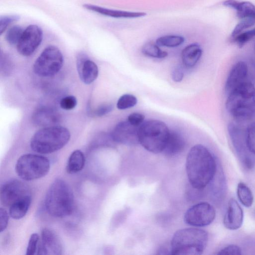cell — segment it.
<instances>
[{"label":"cell","instance_id":"cell-20","mask_svg":"<svg viewBox=\"0 0 255 255\" xmlns=\"http://www.w3.org/2000/svg\"><path fill=\"white\" fill-rule=\"evenodd\" d=\"M185 146V141L181 133L176 130H170L163 151L168 156H173L181 152Z\"/></svg>","mask_w":255,"mask_h":255},{"label":"cell","instance_id":"cell-29","mask_svg":"<svg viewBox=\"0 0 255 255\" xmlns=\"http://www.w3.org/2000/svg\"><path fill=\"white\" fill-rule=\"evenodd\" d=\"M136 98L131 94H124L118 100L117 107L119 110H125L134 107L137 103Z\"/></svg>","mask_w":255,"mask_h":255},{"label":"cell","instance_id":"cell-39","mask_svg":"<svg viewBox=\"0 0 255 255\" xmlns=\"http://www.w3.org/2000/svg\"><path fill=\"white\" fill-rule=\"evenodd\" d=\"M172 78L173 80L176 82H181L184 77L183 70L180 66H177L172 70Z\"/></svg>","mask_w":255,"mask_h":255},{"label":"cell","instance_id":"cell-14","mask_svg":"<svg viewBox=\"0 0 255 255\" xmlns=\"http://www.w3.org/2000/svg\"><path fill=\"white\" fill-rule=\"evenodd\" d=\"M243 220L244 212L242 208L236 200L231 199L224 217V226L229 230H236L242 226Z\"/></svg>","mask_w":255,"mask_h":255},{"label":"cell","instance_id":"cell-2","mask_svg":"<svg viewBox=\"0 0 255 255\" xmlns=\"http://www.w3.org/2000/svg\"><path fill=\"white\" fill-rule=\"evenodd\" d=\"M208 241L207 232L196 228L181 229L175 232L170 243L171 254L199 255L204 251Z\"/></svg>","mask_w":255,"mask_h":255},{"label":"cell","instance_id":"cell-33","mask_svg":"<svg viewBox=\"0 0 255 255\" xmlns=\"http://www.w3.org/2000/svg\"><path fill=\"white\" fill-rule=\"evenodd\" d=\"M39 242V236L36 233L32 234L29 240L26 250V255H33L37 252Z\"/></svg>","mask_w":255,"mask_h":255},{"label":"cell","instance_id":"cell-12","mask_svg":"<svg viewBox=\"0 0 255 255\" xmlns=\"http://www.w3.org/2000/svg\"><path fill=\"white\" fill-rule=\"evenodd\" d=\"M138 127L131 125L128 121L118 123L111 135L115 142L133 145L139 143L138 136Z\"/></svg>","mask_w":255,"mask_h":255},{"label":"cell","instance_id":"cell-7","mask_svg":"<svg viewBox=\"0 0 255 255\" xmlns=\"http://www.w3.org/2000/svg\"><path fill=\"white\" fill-rule=\"evenodd\" d=\"M50 169V161L43 156L25 154L18 159L15 165L17 175L26 181H31L45 176Z\"/></svg>","mask_w":255,"mask_h":255},{"label":"cell","instance_id":"cell-5","mask_svg":"<svg viewBox=\"0 0 255 255\" xmlns=\"http://www.w3.org/2000/svg\"><path fill=\"white\" fill-rule=\"evenodd\" d=\"M70 133L61 126L45 127L36 131L30 140L31 148L40 154H49L63 148L69 141Z\"/></svg>","mask_w":255,"mask_h":255},{"label":"cell","instance_id":"cell-35","mask_svg":"<svg viewBox=\"0 0 255 255\" xmlns=\"http://www.w3.org/2000/svg\"><path fill=\"white\" fill-rule=\"evenodd\" d=\"M242 254L241 248L235 245H229L218 252L219 255H240Z\"/></svg>","mask_w":255,"mask_h":255},{"label":"cell","instance_id":"cell-24","mask_svg":"<svg viewBox=\"0 0 255 255\" xmlns=\"http://www.w3.org/2000/svg\"><path fill=\"white\" fill-rule=\"evenodd\" d=\"M237 195L240 202L245 207H251L254 202V196L251 190L244 183H239L237 187Z\"/></svg>","mask_w":255,"mask_h":255},{"label":"cell","instance_id":"cell-16","mask_svg":"<svg viewBox=\"0 0 255 255\" xmlns=\"http://www.w3.org/2000/svg\"><path fill=\"white\" fill-rule=\"evenodd\" d=\"M248 68L246 63L239 61L232 68L228 76L225 84L227 94L245 82L248 76Z\"/></svg>","mask_w":255,"mask_h":255},{"label":"cell","instance_id":"cell-10","mask_svg":"<svg viewBox=\"0 0 255 255\" xmlns=\"http://www.w3.org/2000/svg\"><path fill=\"white\" fill-rule=\"evenodd\" d=\"M42 38L43 32L40 27L35 24L29 25L24 29L16 45L18 53L24 56L31 55L40 45Z\"/></svg>","mask_w":255,"mask_h":255},{"label":"cell","instance_id":"cell-21","mask_svg":"<svg viewBox=\"0 0 255 255\" xmlns=\"http://www.w3.org/2000/svg\"><path fill=\"white\" fill-rule=\"evenodd\" d=\"M202 50L197 43H192L186 46L182 51L181 59L185 67H193L200 59Z\"/></svg>","mask_w":255,"mask_h":255},{"label":"cell","instance_id":"cell-23","mask_svg":"<svg viewBox=\"0 0 255 255\" xmlns=\"http://www.w3.org/2000/svg\"><path fill=\"white\" fill-rule=\"evenodd\" d=\"M85 163L83 153L80 150L74 151L68 158L66 171L68 173L74 174L83 169Z\"/></svg>","mask_w":255,"mask_h":255},{"label":"cell","instance_id":"cell-6","mask_svg":"<svg viewBox=\"0 0 255 255\" xmlns=\"http://www.w3.org/2000/svg\"><path fill=\"white\" fill-rule=\"evenodd\" d=\"M169 131L166 125L162 121H146L138 127L139 143L149 152L160 153L164 149Z\"/></svg>","mask_w":255,"mask_h":255},{"label":"cell","instance_id":"cell-34","mask_svg":"<svg viewBox=\"0 0 255 255\" xmlns=\"http://www.w3.org/2000/svg\"><path fill=\"white\" fill-rule=\"evenodd\" d=\"M77 105V99L73 96H68L63 98L60 101V106L62 109L71 110Z\"/></svg>","mask_w":255,"mask_h":255},{"label":"cell","instance_id":"cell-4","mask_svg":"<svg viewBox=\"0 0 255 255\" xmlns=\"http://www.w3.org/2000/svg\"><path fill=\"white\" fill-rule=\"evenodd\" d=\"M226 107L228 112L239 119H246L255 114V87L245 82L229 93Z\"/></svg>","mask_w":255,"mask_h":255},{"label":"cell","instance_id":"cell-30","mask_svg":"<svg viewBox=\"0 0 255 255\" xmlns=\"http://www.w3.org/2000/svg\"><path fill=\"white\" fill-rule=\"evenodd\" d=\"M255 36V28L245 32H242L232 37V40L239 47H243L246 43Z\"/></svg>","mask_w":255,"mask_h":255},{"label":"cell","instance_id":"cell-18","mask_svg":"<svg viewBox=\"0 0 255 255\" xmlns=\"http://www.w3.org/2000/svg\"><path fill=\"white\" fill-rule=\"evenodd\" d=\"M83 6L89 10L114 18H136L145 16L143 12H133L112 9L91 4H85Z\"/></svg>","mask_w":255,"mask_h":255},{"label":"cell","instance_id":"cell-27","mask_svg":"<svg viewBox=\"0 0 255 255\" xmlns=\"http://www.w3.org/2000/svg\"><path fill=\"white\" fill-rule=\"evenodd\" d=\"M24 29L20 26L14 25L10 27L5 35V39L10 45H17L18 43Z\"/></svg>","mask_w":255,"mask_h":255},{"label":"cell","instance_id":"cell-8","mask_svg":"<svg viewBox=\"0 0 255 255\" xmlns=\"http://www.w3.org/2000/svg\"><path fill=\"white\" fill-rule=\"evenodd\" d=\"M63 57L61 51L57 47H46L35 60L33 71L38 76L49 77L56 75L61 69Z\"/></svg>","mask_w":255,"mask_h":255},{"label":"cell","instance_id":"cell-19","mask_svg":"<svg viewBox=\"0 0 255 255\" xmlns=\"http://www.w3.org/2000/svg\"><path fill=\"white\" fill-rule=\"evenodd\" d=\"M223 4L236 10L237 16L240 20L255 17V5L249 1L225 0Z\"/></svg>","mask_w":255,"mask_h":255},{"label":"cell","instance_id":"cell-40","mask_svg":"<svg viewBox=\"0 0 255 255\" xmlns=\"http://www.w3.org/2000/svg\"></svg>","mask_w":255,"mask_h":255},{"label":"cell","instance_id":"cell-11","mask_svg":"<svg viewBox=\"0 0 255 255\" xmlns=\"http://www.w3.org/2000/svg\"><path fill=\"white\" fill-rule=\"evenodd\" d=\"M28 195L29 190L25 184L16 179L11 180L1 187L0 202L4 206L10 207L17 200Z\"/></svg>","mask_w":255,"mask_h":255},{"label":"cell","instance_id":"cell-38","mask_svg":"<svg viewBox=\"0 0 255 255\" xmlns=\"http://www.w3.org/2000/svg\"><path fill=\"white\" fill-rule=\"evenodd\" d=\"M113 106L111 104H105L98 108L94 114L98 117L104 116L113 110Z\"/></svg>","mask_w":255,"mask_h":255},{"label":"cell","instance_id":"cell-32","mask_svg":"<svg viewBox=\"0 0 255 255\" xmlns=\"http://www.w3.org/2000/svg\"><path fill=\"white\" fill-rule=\"evenodd\" d=\"M19 16L16 15L1 16L0 17V34L1 35L11 23L18 20Z\"/></svg>","mask_w":255,"mask_h":255},{"label":"cell","instance_id":"cell-36","mask_svg":"<svg viewBox=\"0 0 255 255\" xmlns=\"http://www.w3.org/2000/svg\"><path fill=\"white\" fill-rule=\"evenodd\" d=\"M144 116L138 113H133L128 118V121L132 125L139 127L143 123Z\"/></svg>","mask_w":255,"mask_h":255},{"label":"cell","instance_id":"cell-31","mask_svg":"<svg viewBox=\"0 0 255 255\" xmlns=\"http://www.w3.org/2000/svg\"><path fill=\"white\" fill-rule=\"evenodd\" d=\"M255 24V17L241 19L233 29L231 33V37L236 36L246 29L252 27Z\"/></svg>","mask_w":255,"mask_h":255},{"label":"cell","instance_id":"cell-26","mask_svg":"<svg viewBox=\"0 0 255 255\" xmlns=\"http://www.w3.org/2000/svg\"><path fill=\"white\" fill-rule=\"evenodd\" d=\"M141 52L145 56L156 58H163L168 55L167 52L161 50L156 43L152 42L145 43L141 48Z\"/></svg>","mask_w":255,"mask_h":255},{"label":"cell","instance_id":"cell-17","mask_svg":"<svg viewBox=\"0 0 255 255\" xmlns=\"http://www.w3.org/2000/svg\"><path fill=\"white\" fill-rule=\"evenodd\" d=\"M32 119L37 126L48 127L56 126L60 121V116L55 110L42 107L37 109L33 113Z\"/></svg>","mask_w":255,"mask_h":255},{"label":"cell","instance_id":"cell-13","mask_svg":"<svg viewBox=\"0 0 255 255\" xmlns=\"http://www.w3.org/2000/svg\"><path fill=\"white\" fill-rule=\"evenodd\" d=\"M62 254V246L56 233L48 228H44L41 234L37 254L40 255H60Z\"/></svg>","mask_w":255,"mask_h":255},{"label":"cell","instance_id":"cell-22","mask_svg":"<svg viewBox=\"0 0 255 255\" xmlns=\"http://www.w3.org/2000/svg\"><path fill=\"white\" fill-rule=\"evenodd\" d=\"M30 195H27L12 204L9 209V215L14 219L23 218L27 213L31 204Z\"/></svg>","mask_w":255,"mask_h":255},{"label":"cell","instance_id":"cell-9","mask_svg":"<svg viewBox=\"0 0 255 255\" xmlns=\"http://www.w3.org/2000/svg\"><path fill=\"white\" fill-rule=\"evenodd\" d=\"M216 217L214 207L207 202H200L196 204L186 211L184 222L190 226L201 227L211 224Z\"/></svg>","mask_w":255,"mask_h":255},{"label":"cell","instance_id":"cell-25","mask_svg":"<svg viewBox=\"0 0 255 255\" xmlns=\"http://www.w3.org/2000/svg\"><path fill=\"white\" fill-rule=\"evenodd\" d=\"M184 41V38L181 35H166L158 37L156 43L160 46L175 47L183 44Z\"/></svg>","mask_w":255,"mask_h":255},{"label":"cell","instance_id":"cell-3","mask_svg":"<svg viewBox=\"0 0 255 255\" xmlns=\"http://www.w3.org/2000/svg\"><path fill=\"white\" fill-rule=\"evenodd\" d=\"M45 207L52 216L62 218L70 215L74 207V195L63 180H55L49 187L45 198Z\"/></svg>","mask_w":255,"mask_h":255},{"label":"cell","instance_id":"cell-28","mask_svg":"<svg viewBox=\"0 0 255 255\" xmlns=\"http://www.w3.org/2000/svg\"><path fill=\"white\" fill-rule=\"evenodd\" d=\"M245 138L248 149L255 154V122L251 124L247 128Z\"/></svg>","mask_w":255,"mask_h":255},{"label":"cell","instance_id":"cell-37","mask_svg":"<svg viewBox=\"0 0 255 255\" xmlns=\"http://www.w3.org/2000/svg\"><path fill=\"white\" fill-rule=\"evenodd\" d=\"M9 215L7 211L2 208L0 209V232H2L6 228Z\"/></svg>","mask_w":255,"mask_h":255},{"label":"cell","instance_id":"cell-15","mask_svg":"<svg viewBox=\"0 0 255 255\" xmlns=\"http://www.w3.org/2000/svg\"><path fill=\"white\" fill-rule=\"evenodd\" d=\"M77 67L80 78L86 84L93 82L98 76L97 65L83 54L77 58Z\"/></svg>","mask_w":255,"mask_h":255},{"label":"cell","instance_id":"cell-1","mask_svg":"<svg viewBox=\"0 0 255 255\" xmlns=\"http://www.w3.org/2000/svg\"><path fill=\"white\" fill-rule=\"evenodd\" d=\"M185 168L191 187L201 190L213 179L216 171V163L214 156L206 147L196 144L188 153Z\"/></svg>","mask_w":255,"mask_h":255}]
</instances>
